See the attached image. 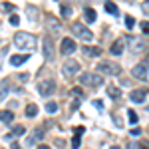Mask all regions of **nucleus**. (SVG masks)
<instances>
[{
	"label": "nucleus",
	"instance_id": "nucleus-9",
	"mask_svg": "<svg viewBox=\"0 0 149 149\" xmlns=\"http://www.w3.org/2000/svg\"><path fill=\"white\" fill-rule=\"evenodd\" d=\"M76 42L72 40V38H64L62 40V44H60V52L64 54V56H70V54H74L76 52Z\"/></svg>",
	"mask_w": 149,
	"mask_h": 149
},
{
	"label": "nucleus",
	"instance_id": "nucleus-40",
	"mask_svg": "<svg viewBox=\"0 0 149 149\" xmlns=\"http://www.w3.org/2000/svg\"><path fill=\"white\" fill-rule=\"evenodd\" d=\"M139 133H141V129H133V131H131V135H133V137H137Z\"/></svg>",
	"mask_w": 149,
	"mask_h": 149
},
{
	"label": "nucleus",
	"instance_id": "nucleus-28",
	"mask_svg": "<svg viewBox=\"0 0 149 149\" xmlns=\"http://www.w3.org/2000/svg\"><path fill=\"white\" fill-rule=\"evenodd\" d=\"M125 26L129 28V30L135 26V20H133V16H125Z\"/></svg>",
	"mask_w": 149,
	"mask_h": 149
},
{
	"label": "nucleus",
	"instance_id": "nucleus-42",
	"mask_svg": "<svg viewBox=\"0 0 149 149\" xmlns=\"http://www.w3.org/2000/svg\"><path fill=\"white\" fill-rule=\"evenodd\" d=\"M38 149H50L48 145H38Z\"/></svg>",
	"mask_w": 149,
	"mask_h": 149
},
{
	"label": "nucleus",
	"instance_id": "nucleus-32",
	"mask_svg": "<svg viewBox=\"0 0 149 149\" xmlns=\"http://www.w3.org/2000/svg\"><path fill=\"white\" fill-rule=\"evenodd\" d=\"M141 32L149 36V22H141Z\"/></svg>",
	"mask_w": 149,
	"mask_h": 149
},
{
	"label": "nucleus",
	"instance_id": "nucleus-31",
	"mask_svg": "<svg viewBox=\"0 0 149 149\" xmlns=\"http://www.w3.org/2000/svg\"><path fill=\"white\" fill-rule=\"evenodd\" d=\"M62 16H66V18L72 16V8L70 6H62Z\"/></svg>",
	"mask_w": 149,
	"mask_h": 149
},
{
	"label": "nucleus",
	"instance_id": "nucleus-21",
	"mask_svg": "<svg viewBox=\"0 0 149 149\" xmlns=\"http://www.w3.org/2000/svg\"><path fill=\"white\" fill-rule=\"evenodd\" d=\"M84 16H86V18L90 20V22H93V20L97 18V14H95V10H93V8H90V6H88V8H84Z\"/></svg>",
	"mask_w": 149,
	"mask_h": 149
},
{
	"label": "nucleus",
	"instance_id": "nucleus-29",
	"mask_svg": "<svg viewBox=\"0 0 149 149\" xmlns=\"http://www.w3.org/2000/svg\"><path fill=\"white\" fill-rule=\"evenodd\" d=\"M6 54H8V46H2L0 48V68H2V60H4Z\"/></svg>",
	"mask_w": 149,
	"mask_h": 149
},
{
	"label": "nucleus",
	"instance_id": "nucleus-33",
	"mask_svg": "<svg viewBox=\"0 0 149 149\" xmlns=\"http://www.w3.org/2000/svg\"><path fill=\"white\" fill-rule=\"evenodd\" d=\"M141 10H143V12H145V14L149 16V0H145V2L141 4Z\"/></svg>",
	"mask_w": 149,
	"mask_h": 149
},
{
	"label": "nucleus",
	"instance_id": "nucleus-36",
	"mask_svg": "<svg viewBox=\"0 0 149 149\" xmlns=\"http://www.w3.org/2000/svg\"><path fill=\"white\" fill-rule=\"evenodd\" d=\"M84 131H86V127H84V125H80V127H78V129H76V135H81Z\"/></svg>",
	"mask_w": 149,
	"mask_h": 149
},
{
	"label": "nucleus",
	"instance_id": "nucleus-15",
	"mask_svg": "<svg viewBox=\"0 0 149 149\" xmlns=\"http://www.w3.org/2000/svg\"><path fill=\"white\" fill-rule=\"evenodd\" d=\"M84 54L88 58H95V56H100L102 54V48H97V46H86L84 48Z\"/></svg>",
	"mask_w": 149,
	"mask_h": 149
},
{
	"label": "nucleus",
	"instance_id": "nucleus-38",
	"mask_svg": "<svg viewBox=\"0 0 149 149\" xmlns=\"http://www.w3.org/2000/svg\"><path fill=\"white\" fill-rule=\"evenodd\" d=\"M139 149H149V143H147V141H143V143L139 145Z\"/></svg>",
	"mask_w": 149,
	"mask_h": 149
},
{
	"label": "nucleus",
	"instance_id": "nucleus-6",
	"mask_svg": "<svg viewBox=\"0 0 149 149\" xmlns=\"http://www.w3.org/2000/svg\"><path fill=\"white\" fill-rule=\"evenodd\" d=\"M97 70L103 72V74H107V76H119V72H121V68H119L115 62H107V60L100 62V64H97Z\"/></svg>",
	"mask_w": 149,
	"mask_h": 149
},
{
	"label": "nucleus",
	"instance_id": "nucleus-11",
	"mask_svg": "<svg viewBox=\"0 0 149 149\" xmlns=\"http://www.w3.org/2000/svg\"><path fill=\"white\" fill-rule=\"evenodd\" d=\"M131 76L137 78V80H147V66H145V64H137V66H133Z\"/></svg>",
	"mask_w": 149,
	"mask_h": 149
},
{
	"label": "nucleus",
	"instance_id": "nucleus-20",
	"mask_svg": "<svg viewBox=\"0 0 149 149\" xmlns=\"http://www.w3.org/2000/svg\"><path fill=\"white\" fill-rule=\"evenodd\" d=\"M8 90H10V80H2V84H0V102L6 97Z\"/></svg>",
	"mask_w": 149,
	"mask_h": 149
},
{
	"label": "nucleus",
	"instance_id": "nucleus-2",
	"mask_svg": "<svg viewBox=\"0 0 149 149\" xmlns=\"http://www.w3.org/2000/svg\"><path fill=\"white\" fill-rule=\"evenodd\" d=\"M81 86H90V88H102L103 86V76L95 74V72H86L80 76Z\"/></svg>",
	"mask_w": 149,
	"mask_h": 149
},
{
	"label": "nucleus",
	"instance_id": "nucleus-1",
	"mask_svg": "<svg viewBox=\"0 0 149 149\" xmlns=\"http://www.w3.org/2000/svg\"><path fill=\"white\" fill-rule=\"evenodd\" d=\"M14 46L20 50H34L36 48V36L28 32H16L14 34Z\"/></svg>",
	"mask_w": 149,
	"mask_h": 149
},
{
	"label": "nucleus",
	"instance_id": "nucleus-12",
	"mask_svg": "<svg viewBox=\"0 0 149 149\" xmlns=\"http://www.w3.org/2000/svg\"><path fill=\"white\" fill-rule=\"evenodd\" d=\"M123 50H125V40H123V38H117L113 44H111V48H109V54L121 56V54H123Z\"/></svg>",
	"mask_w": 149,
	"mask_h": 149
},
{
	"label": "nucleus",
	"instance_id": "nucleus-23",
	"mask_svg": "<svg viewBox=\"0 0 149 149\" xmlns=\"http://www.w3.org/2000/svg\"><path fill=\"white\" fill-rule=\"evenodd\" d=\"M26 16H28V18L32 20V22H36V16H38V10H36L34 6H28V8H26Z\"/></svg>",
	"mask_w": 149,
	"mask_h": 149
},
{
	"label": "nucleus",
	"instance_id": "nucleus-26",
	"mask_svg": "<svg viewBox=\"0 0 149 149\" xmlns=\"http://www.w3.org/2000/svg\"><path fill=\"white\" fill-rule=\"evenodd\" d=\"M127 117H129V123H133V125H135V123H137V121H139L137 113H135L133 109H129V111H127Z\"/></svg>",
	"mask_w": 149,
	"mask_h": 149
},
{
	"label": "nucleus",
	"instance_id": "nucleus-22",
	"mask_svg": "<svg viewBox=\"0 0 149 149\" xmlns=\"http://www.w3.org/2000/svg\"><path fill=\"white\" fill-rule=\"evenodd\" d=\"M105 12H109L111 16H117L119 10H117V6H115L113 2H105Z\"/></svg>",
	"mask_w": 149,
	"mask_h": 149
},
{
	"label": "nucleus",
	"instance_id": "nucleus-27",
	"mask_svg": "<svg viewBox=\"0 0 149 149\" xmlns=\"http://www.w3.org/2000/svg\"><path fill=\"white\" fill-rule=\"evenodd\" d=\"M8 22H10V26H18V24H20L18 14H10V20H8Z\"/></svg>",
	"mask_w": 149,
	"mask_h": 149
},
{
	"label": "nucleus",
	"instance_id": "nucleus-25",
	"mask_svg": "<svg viewBox=\"0 0 149 149\" xmlns=\"http://www.w3.org/2000/svg\"><path fill=\"white\" fill-rule=\"evenodd\" d=\"M58 107H60V105H58L56 102H48L46 103V111H48V113H56Z\"/></svg>",
	"mask_w": 149,
	"mask_h": 149
},
{
	"label": "nucleus",
	"instance_id": "nucleus-10",
	"mask_svg": "<svg viewBox=\"0 0 149 149\" xmlns=\"http://www.w3.org/2000/svg\"><path fill=\"white\" fill-rule=\"evenodd\" d=\"M46 28L54 36H58L60 32H62V24H60V20H58V18H54V16H46Z\"/></svg>",
	"mask_w": 149,
	"mask_h": 149
},
{
	"label": "nucleus",
	"instance_id": "nucleus-4",
	"mask_svg": "<svg viewBox=\"0 0 149 149\" xmlns=\"http://www.w3.org/2000/svg\"><path fill=\"white\" fill-rule=\"evenodd\" d=\"M127 48L131 50V54H141V52H145L147 42L139 36H127Z\"/></svg>",
	"mask_w": 149,
	"mask_h": 149
},
{
	"label": "nucleus",
	"instance_id": "nucleus-18",
	"mask_svg": "<svg viewBox=\"0 0 149 149\" xmlns=\"http://www.w3.org/2000/svg\"><path fill=\"white\" fill-rule=\"evenodd\" d=\"M107 95H109L111 100L121 97V88H117V86H107Z\"/></svg>",
	"mask_w": 149,
	"mask_h": 149
},
{
	"label": "nucleus",
	"instance_id": "nucleus-3",
	"mask_svg": "<svg viewBox=\"0 0 149 149\" xmlns=\"http://www.w3.org/2000/svg\"><path fill=\"white\" fill-rule=\"evenodd\" d=\"M72 32L76 34V38H80V40H84V42H92V40H93L92 30L86 28L81 22H74V24H72Z\"/></svg>",
	"mask_w": 149,
	"mask_h": 149
},
{
	"label": "nucleus",
	"instance_id": "nucleus-7",
	"mask_svg": "<svg viewBox=\"0 0 149 149\" xmlns=\"http://www.w3.org/2000/svg\"><path fill=\"white\" fill-rule=\"evenodd\" d=\"M80 72V62H76V60H66L64 62V66H62V74L66 76V78H74L76 74Z\"/></svg>",
	"mask_w": 149,
	"mask_h": 149
},
{
	"label": "nucleus",
	"instance_id": "nucleus-39",
	"mask_svg": "<svg viewBox=\"0 0 149 149\" xmlns=\"http://www.w3.org/2000/svg\"><path fill=\"white\" fill-rule=\"evenodd\" d=\"M72 107H74V109H78V107H80V100H76V102L72 103Z\"/></svg>",
	"mask_w": 149,
	"mask_h": 149
},
{
	"label": "nucleus",
	"instance_id": "nucleus-13",
	"mask_svg": "<svg viewBox=\"0 0 149 149\" xmlns=\"http://www.w3.org/2000/svg\"><path fill=\"white\" fill-rule=\"evenodd\" d=\"M145 95H147V90H133L129 93V100L133 103H141V102H145Z\"/></svg>",
	"mask_w": 149,
	"mask_h": 149
},
{
	"label": "nucleus",
	"instance_id": "nucleus-34",
	"mask_svg": "<svg viewBox=\"0 0 149 149\" xmlns=\"http://www.w3.org/2000/svg\"><path fill=\"white\" fill-rule=\"evenodd\" d=\"M127 149H139V143H135V141H129V143H127Z\"/></svg>",
	"mask_w": 149,
	"mask_h": 149
},
{
	"label": "nucleus",
	"instance_id": "nucleus-8",
	"mask_svg": "<svg viewBox=\"0 0 149 149\" xmlns=\"http://www.w3.org/2000/svg\"><path fill=\"white\" fill-rule=\"evenodd\" d=\"M54 92H56V84H54L52 80H44V81H40V86H38V93H40V95L48 97V95H52Z\"/></svg>",
	"mask_w": 149,
	"mask_h": 149
},
{
	"label": "nucleus",
	"instance_id": "nucleus-16",
	"mask_svg": "<svg viewBox=\"0 0 149 149\" xmlns=\"http://www.w3.org/2000/svg\"><path fill=\"white\" fill-rule=\"evenodd\" d=\"M30 58V54H22V56H12L10 58V64L14 66V68H18V66H22L24 62Z\"/></svg>",
	"mask_w": 149,
	"mask_h": 149
},
{
	"label": "nucleus",
	"instance_id": "nucleus-43",
	"mask_svg": "<svg viewBox=\"0 0 149 149\" xmlns=\"http://www.w3.org/2000/svg\"><path fill=\"white\" fill-rule=\"evenodd\" d=\"M109 149H119V147H117V145H113V147H109Z\"/></svg>",
	"mask_w": 149,
	"mask_h": 149
},
{
	"label": "nucleus",
	"instance_id": "nucleus-41",
	"mask_svg": "<svg viewBox=\"0 0 149 149\" xmlns=\"http://www.w3.org/2000/svg\"><path fill=\"white\" fill-rule=\"evenodd\" d=\"M10 149H22V147H20L18 143H12V147H10Z\"/></svg>",
	"mask_w": 149,
	"mask_h": 149
},
{
	"label": "nucleus",
	"instance_id": "nucleus-35",
	"mask_svg": "<svg viewBox=\"0 0 149 149\" xmlns=\"http://www.w3.org/2000/svg\"><path fill=\"white\" fill-rule=\"evenodd\" d=\"M93 105H95L97 109H103V103L100 102V100H93Z\"/></svg>",
	"mask_w": 149,
	"mask_h": 149
},
{
	"label": "nucleus",
	"instance_id": "nucleus-17",
	"mask_svg": "<svg viewBox=\"0 0 149 149\" xmlns=\"http://www.w3.org/2000/svg\"><path fill=\"white\" fill-rule=\"evenodd\" d=\"M12 119H14V111L12 109H2L0 111V121L2 123H10Z\"/></svg>",
	"mask_w": 149,
	"mask_h": 149
},
{
	"label": "nucleus",
	"instance_id": "nucleus-19",
	"mask_svg": "<svg viewBox=\"0 0 149 149\" xmlns=\"http://www.w3.org/2000/svg\"><path fill=\"white\" fill-rule=\"evenodd\" d=\"M24 113H26V117H36L38 115V105L36 103H28L26 109H24Z\"/></svg>",
	"mask_w": 149,
	"mask_h": 149
},
{
	"label": "nucleus",
	"instance_id": "nucleus-14",
	"mask_svg": "<svg viewBox=\"0 0 149 149\" xmlns=\"http://www.w3.org/2000/svg\"><path fill=\"white\" fill-rule=\"evenodd\" d=\"M22 133H26V129H24V125H14L12 127V131L6 135V139L8 141H12V139H16V137H20Z\"/></svg>",
	"mask_w": 149,
	"mask_h": 149
},
{
	"label": "nucleus",
	"instance_id": "nucleus-37",
	"mask_svg": "<svg viewBox=\"0 0 149 149\" xmlns=\"http://www.w3.org/2000/svg\"><path fill=\"white\" fill-rule=\"evenodd\" d=\"M72 93H74V95H78V97H81V90H76V88H74Z\"/></svg>",
	"mask_w": 149,
	"mask_h": 149
},
{
	"label": "nucleus",
	"instance_id": "nucleus-30",
	"mask_svg": "<svg viewBox=\"0 0 149 149\" xmlns=\"http://www.w3.org/2000/svg\"><path fill=\"white\" fill-rule=\"evenodd\" d=\"M80 143H81V141H80V135H74V139H72V147L78 149V147H80Z\"/></svg>",
	"mask_w": 149,
	"mask_h": 149
},
{
	"label": "nucleus",
	"instance_id": "nucleus-5",
	"mask_svg": "<svg viewBox=\"0 0 149 149\" xmlns=\"http://www.w3.org/2000/svg\"><path fill=\"white\" fill-rule=\"evenodd\" d=\"M54 54H56L54 40H52L50 36H46V38H44V44H42V56H44L46 62H52V60H54Z\"/></svg>",
	"mask_w": 149,
	"mask_h": 149
},
{
	"label": "nucleus",
	"instance_id": "nucleus-24",
	"mask_svg": "<svg viewBox=\"0 0 149 149\" xmlns=\"http://www.w3.org/2000/svg\"><path fill=\"white\" fill-rule=\"evenodd\" d=\"M0 8H2L4 12H10V14H14V8H16V6H14L12 2H2V4H0Z\"/></svg>",
	"mask_w": 149,
	"mask_h": 149
}]
</instances>
